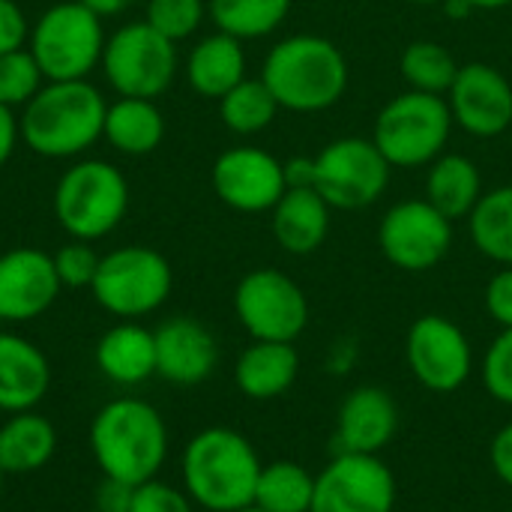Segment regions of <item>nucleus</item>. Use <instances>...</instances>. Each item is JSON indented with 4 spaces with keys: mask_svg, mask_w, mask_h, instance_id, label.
I'll list each match as a JSON object with an SVG mask.
<instances>
[{
    "mask_svg": "<svg viewBox=\"0 0 512 512\" xmlns=\"http://www.w3.org/2000/svg\"><path fill=\"white\" fill-rule=\"evenodd\" d=\"M261 468L264 462L246 435L225 426H210L183 450V492L201 510L237 512L255 501Z\"/></svg>",
    "mask_w": 512,
    "mask_h": 512,
    "instance_id": "f257e3e1",
    "label": "nucleus"
},
{
    "mask_svg": "<svg viewBox=\"0 0 512 512\" xmlns=\"http://www.w3.org/2000/svg\"><path fill=\"white\" fill-rule=\"evenodd\" d=\"M348 60L342 48L315 33L279 39L261 66V81L276 96L279 108L318 114L333 108L348 90Z\"/></svg>",
    "mask_w": 512,
    "mask_h": 512,
    "instance_id": "f03ea898",
    "label": "nucleus"
},
{
    "mask_svg": "<svg viewBox=\"0 0 512 512\" xmlns=\"http://www.w3.org/2000/svg\"><path fill=\"white\" fill-rule=\"evenodd\" d=\"M90 453L105 480L126 486L156 480L168 456L165 420L144 399H114L90 423Z\"/></svg>",
    "mask_w": 512,
    "mask_h": 512,
    "instance_id": "7ed1b4c3",
    "label": "nucleus"
},
{
    "mask_svg": "<svg viewBox=\"0 0 512 512\" xmlns=\"http://www.w3.org/2000/svg\"><path fill=\"white\" fill-rule=\"evenodd\" d=\"M108 102L87 81H45L21 111V141L45 159H72L102 138Z\"/></svg>",
    "mask_w": 512,
    "mask_h": 512,
    "instance_id": "20e7f679",
    "label": "nucleus"
},
{
    "mask_svg": "<svg viewBox=\"0 0 512 512\" xmlns=\"http://www.w3.org/2000/svg\"><path fill=\"white\" fill-rule=\"evenodd\" d=\"M54 219L72 240H99L111 234L129 210V183L105 159L69 165L54 186Z\"/></svg>",
    "mask_w": 512,
    "mask_h": 512,
    "instance_id": "39448f33",
    "label": "nucleus"
},
{
    "mask_svg": "<svg viewBox=\"0 0 512 512\" xmlns=\"http://www.w3.org/2000/svg\"><path fill=\"white\" fill-rule=\"evenodd\" d=\"M453 132V114L444 96L405 90L375 117L372 141L393 168L432 165Z\"/></svg>",
    "mask_w": 512,
    "mask_h": 512,
    "instance_id": "423d86ee",
    "label": "nucleus"
},
{
    "mask_svg": "<svg viewBox=\"0 0 512 512\" xmlns=\"http://www.w3.org/2000/svg\"><path fill=\"white\" fill-rule=\"evenodd\" d=\"M102 48V18L78 0L48 6L27 36V51L39 63L45 81L87 78L102 60Z\"/></svg>",
    "mask_w": 512,
    "mask_h": 512,
    "instance_id": "0eeeda50",
    "label": "nucleus"
},
{
    "mask_svg": "<svg viewBox=\"0 0 512 512\" xmlns=\"http://www.w3.org/2000/svg\"><path fill=\"white\" fill-rule=\"evenodd\" d=\"M171 288V264L162 252L150 246H120L102 255L96 279L90 285L96 303L120 321L153 315L159 306H165Z\"/></svg>",
    "mask_w": 512,
    "mask_h": 512,
    "instance_id": "6e6552de",
    "label": "nucleus"
},
{
    "mask_svg": "<svg viewBox=\"0 0 512 512\" xmlns=\"http://www.w3.org/2000/svg\"><path fill=\"white\" fill-rule=\"evenodd\" d=\"M99 66L117 96L156 99L174 84L180 66L177 42L165 39L147 21H132L105 39Z\"/></svg>",
    "mask_w": 512,
    "mask_h": 512,
    "instance_id": "1a4fd4ad",
    "label": "nucleus"
},
{
    "mask_svg": "<svg viewBox=\"0 0 512 512\" xmlns=\"http://www.w3.org/2000/svg\"><path fill=\"white\" fill-rule=\"evenodd\" d=\"M393 165L372 138L345 135L315 156V189L333 210H363L384 198Z\"/></svg>",
    "mask_w": 512,
    "mask_h": 512,
    "instance_id": "9d476101",
    "label": "nucleus"
},
{
    "mask_svg": "<svg viewBox=\"0 0 512 512\" xmlns=\"http://www.w3.org/2000/svg\"><path fill=\"white\" fill-rule=\"evenodd\" d=\"M234 315L255 342H297L309 327V300L288 273L261 267L237 282Z\"/></svg>",
    "mask_w": 512,
    "mask_h": 512,
    "instance_id": "9b49d317",
    "label": "nucleus"
},
{
    "mask_svg": "<svg viewBox=\"0 0 512 512\" xmlns=\"http://www.w3.org/2000/svg\"><path fill=\"white\" fill-rule=\"evenodd\" d=\"M453 225L426 198H408L381 216L378 249L396 270L426 273L450 255Z\"/></svg>",
    "mask_w": 512,
    "mask_h": 512,
    "instance_id": "f8f14e48",
    "label": "nucleus"
},
{
    "mask_svg": "<svg viewBox=\"0 0 512 512\" xmlns=\"http://www.w3.org/2000/svg\"><path fill=\"white\" fill-rule=\"evenodd\" d=\"M405 363L414 381L432 393H456L474 375L468 333L444 315H420L405 336Z\"/></svg>",
    "mask_w": 512,
    "mask_h": 512,
    "instance_id": "ddd939ff",
    "label": "nucleus"
},
{
    "mask_svg": "<svg viewBox=\"0 0 512 512\" xmlns=\"http://www.w3.org/2000/svg\"><path fill=\"white\" fill-rule=\"evenodd\" d=\"M396 477L381 456L336 453L315 474L312 512H393Z\"/></svg>",
    "mask_w": 512,
    "mask_h": 512,
    "instance_id": "4468645a",
    "label": "nucleus"
},
{
    "mask_svg": "<svg viewBox=\"0 0 512 512\" xmlns=\"http://www.w3.org/2000/svg\"><path fill=\"white\" fill-rule=\"evenodd\" d=\"M210 180L216 198L237 213H270L288 189L285 162L249 144L219 153Z\"/></svg>",
    "mask_w": 512,
    "mask_h": 512,
    "instance_id": "2eb2a0df",
    "label": "nucleus"
},
{
    "mask_svg": "<svg viewBox=\"0 0 512 512\" xmlns=\"http://www.w3.org/2000/svg\"><path fill=\"white\" fill-rule=\"evenodd\" d=\"M444 99L453 126L474 138H498L512 126V81L492 63H462Z\"/></svg>",
    "mask_w": 512,
    "mask_h": 512,
    "instance_id": "dca6fc26",
    "label": "nucleus"
},
{
    "mask_svg": "<svg viewBox=\"0 0 512 512\" xmlns=\"http://www.w3.org/2000/svg\"><path fill=\"white\" fill-rule=\"evenodd\" d=\"M60 291L63 285L48 252L18 246L0 255V321H33L51 309Z\"/></svg>",
    "mask_w": 512,
    "mask_h": 512,
    "instance_id": "f3484780",
    "label": "nucleus"
},
{
    "mask_svg": "<svg viewBox=\"0 0 512 512\" xmlns=\"http://www.w3.org/2000/svg\"><path fill=\"white\" fill-rule=\"evenodd\" d=\"M399 408L396 399L375 384L351 390L336 414V444L339 453H366L381 456L396 438Z\"/></svg>",
    "mask_w": 512,
    "mask_h": 512,
    "instance_id": "a211bd4d",
    "label": "nucleus"
},
{
    "mask_svg": "<svg viewBox=\"0 0 512 512\" xmlns=\"http://www.w3.org/2000/svg\"><path fill=\"white\" fill-rule=\"evenodd\" d=\"M156 339V375L177 387H195L207 381L219 363L216 336L195 318H168Z\"/></svg>",
    "mask_w": 512,
    "mask_h": 512,
    "instance_id": "6ab92c4d",
    "label": "nucleus"
},
{
    "mask_svg": "<svg viewBox=\"0 0 512 512\" xmlns=\"http://www.w3.org/2000/svg\"><path fill=\"white\" fill-rule=\"evenodd\" d=\"M51 387L45 354L18 333H0V411H33Z\"/></svg>",
    "mask_w": 512,
    "mask_h": 512,
    "instance_id": "aec40b11",
    "label": "nucleus"
},
{
    "mask_svg": "<svg viewBox=\"0 0 512 512\" xmlns=\"http://www.w3.org/2000/svg\"><path fill=\"white\" fill-rule=\"evenodd\" d=\"M333 207L318 189H285L279 204L270 210V228L279 249L288 255H312L330 234Z\"/></svg>",
    "mask_w": 512,
    "mask_h": 512,
    "instance_id": "412c9836",
    "label": "nucleus"
},
{
    "mask_svg": "<svg viewBox=\"0 0 512 512\" xmlns=\"http://www.w3.org/2000/svg\"><path fill=\"white\" fill-rule=\"evenodd\" d=\"M300 375V354L294 342H255L243 348L234 366L237 390L252 402L285 396Z\"/></svg>",
    "mask_w": 512,
    "mask_h": 512,
    "instance_id": "4be33fe9",
    "label": "nucleus"
},
{
    "mask_svg": "<svg viewBox=\"0 0 512 512\" xmlns=\"http://www.w3.org/2000/svg\"><path fill=\"white\" fill-rule=\"evenodd\" d=\"M96 366L99 372L120 387H138L156 375V339L153 330L123 321L102 333L96 342Z\"/></svg>",
    "mask_w": 512,
    "mask_h": 512,
    "instance_id": "5701e85b",
    "label": "nucleus"
},
{
    "mask_svg": "<svg viewBox=\"0 0 512 512\" xmlns=\"http://www.w3.org/2000/svg\"><path fill=\"white\" fill-rule=\"evenodd\" d=\"M189 87L204 99H222L231 87L246 78V51L243 42L216 30L198 39L186 57Z\"/></svg>",
    "mask_w": 512,
    "mask_h": 512,
    "instance_id": "b1692460",
    "label": "nucleus"
},
{
    "mask_svg": "<svg viewBox=\"0 0 512 512\" xmlns=\"http://www.w3.org/2000/svg\"><path fill=\"white\" fill-rule=\"evenodd\" d=\"M483 198V174L471 156L441 153L426 174V201L450 222L468 219Z\"/></svg>",
    "mask_w": 512,
    "mask_h": 512,
    "instance_id": "393cba45",
    "label": "nucleus"
},
{
    "mask_svg": "<svg viewBox=\"0 0 512 512\" xmlns=\"http://www.w3.org/2000/svg\"><path fill=\"white\" fill-rule=\"evenodd\" d=\"M102 138L123 156H147L165 138V114L156 99L120 96L105 108Z\"/></svg>",
    "mask_w": 512,
    "mask_h": 512,
    "instance_id": "a878e982",
    "label": "nucleus"
},
{
    "mask_svg": "<svg viewBox=\"0 0 512 512\" xmlns=\"http://www.w3.org/2000/svg\"><path fill=\"white\" fill-rule=\"evenodd\" d=\"M57 450V432L51 420L36 411L9 414L0 426V468L3 474H36Z\"/></svg>",
    "mask_w": 512,
    "mask_h": 512,
    "instance_id": "bb28decb",
    "label": "nucleus"
},
{
    "mask_svg": "<svg viewBox=\"0 0 512 512\" xmlns=\"http://www.w3.org/2000/svg\"><path fill=\"white\" fill-rule=\"evenodd\" d=\"M471 243L489 261L512 267V183L483 192L480 204L468 216Z\"/></svg>",
    "mask_w": 512,
    "mask_h": 512,
    "instance_id": "cd10ccee",
    "label": "nucleus"
},
{
    "mask_svg": "<svg viewBox=\"0 0 512 512\" xmlns=\"http://www.w3.org/2000/svg\"><path fill=\"white\" fill-rule=\"evenodd\" d=\"M294 0H207V15L216 30L246 42L264 39L285 24Z\"/></svg>",
    "mask_w": 512,
    "mask_h": 512,
    "instance_id": "c85d7f7f",
    "label": "nucleus"
},
{
    "mask_svg": "<svg viewBox=\"0 0 512 512\" xmlns=\"http://www.w3.org/2000/svg\"><path fill=\"white\" fill-rule=\"evenodd\" d=\"M315 474L300 462L279 459L261 468L255 486V507L264 512H312Z\"/></svg>",
    "mask_w": 512,
    "mask_h": 512,
    "instance_id": "c756f323",
    "label": "nucleus"
},
{
    "mask_svg": "<svg viewBox=\"0 0 512 512\" xmlns=\"http://www.w3.org/2000/svg\"><path fill=\"white\" fill-rule=\"evenodd\" d=\"M459 60L453 51L435 39H414L405 45L399 57V72L408 84V90L432 93V96H447L456 75H459Z\"/></svg>",
    "mask_w": 512,
    "mask_h": 512,
    "instance_id": "7c9ffc66",
    "label": "nucleus"
},
{
    "mask_svg": "<svg viewBox=\"0 0 512 512\" xmlns=\"http://www.w3.org/2000/svg\"><path fill=\"white\" fill-rule=\"evenodd\" d=\"M279 102L270 93V87L258 78H243L237 87H231L222 99H219V117L225 123L228 132L234 135H258L267 126H273L276 114H279Z\"/></svg>",
    "mask_w": 512,
    "mask_h": 512,
    "instance_id": "2f4dec72",
    "label": "nucleus"
},
{
    "mask_svg": "<svg viewBox=\"0 0 512 512\" xmlns=\"http://www.w3.org/2000/svg\"><path fill=\"white\" fill-rule=\"evenodd\" d=\"M45 84V75L27 48L0 54V105L24 108Z\"/></svg>",
    "mask_w": 512,
    "mask_h": 512,
    "instance_id": "473e14b6",
    "label": "nucleus"
},
{
    "mask_svg": "<svg viewBox=\"0 0 512 512\" xmlns=\"http://www.w3.org/2000/svg\"><path fill=\"white\" fill-rule=\"evenodd\" d=\"M207 0H147L144 21L171 42H183L204 24Z\"/></svg>",
    "mask_w": 512,
    "mask_h": 512,
    "instance_id": "72a5a7b5",
    "label": "nucleus"
},
{
    "mask_svg": "<svg viewBox=\"0 0 512 512\" xmlns=\"http://www.w3.org/2000/svg\"><path fill=\"white\" fill-rule=\"evenodd\" d=\"M51 258H54V270H57L60 285L72 288V291L90 288L96 279L99 261H102V255H96V249L87 240H72V243L60 246Z\"/></svg>",
    "mask_w": 512,
    "mask_h": 512,
    "instance_id": "f704fd0d",
    "label": "nucleus"
},
{
    "mask_svg": "<svg viewBox=\"0 0 512 512\" xmlns=\"http://www.w3.org/2000/svg\"><path fill=\"white\" fill-rule=\"evenodd\" d=\"M483 375V387L489 390V396L501 405L512 408V330H501L480 366Z\"/></svg>",
    "mask_w": 512,
    "mask_h": 512,
    "instance_id": "c9c22d12",
    "label": "nucleus"
},
{
    "mask_svg": "<svg viewBox=\"0 0 512 512\" xmlns=\"http://www.w3.org/2000/svg\"><path fill=\"white\" fill-rule=\"evenodd\" d=\"M129 512H195V504L183 489L162 480H147L132 489Z\"/></svg>",
    "mask_w": 512,
    "mask_h": 512,
    "instance_id": "e433bc0d",
    "label": "nucleus"
},
{
    "mask_svg": "<svg viewBox=\"0 0 512 512\" xmlns=\"http://www.w3.org/2000/svg\"><path fill=\"white\" fill-rule=\"evenodd\" d=\"M486 312L501 327L512 330V267H501L486 285Z\"/></svg>",
    "mask_w": 512,
    "mask_h": 512,
    "instance_id": "4c0bfd02",
    "label": "nucleus"
},
{
    "mask_svg": "<svg viewBox=\"0 0 512 512\" xmlns=\"http://www.w3.org/2000/svg\"><path fill=\"white\" fill-rule=\"evenodd\" d=\"M30 36L27 15L18 0H0V54L24 48Z\"/></svg>",
    "mask_w": 512,
    "mask_h": 512,
    "instance_id": "58836bf2",
    "label": "nucleus"
},
{
    "mask_svg": "<svg viewBox=\"0 0 512 512\" xmlns=\"http://www.w3.org/2000/svg\"><path fill=\"white\" fill-rule=\"evenodd\" d=\"M489 462L495 477L512 489V423H507L489 444Z\"/></svg>",
    "mask_w": 512,
    "mask_h": 512,
    "instance_id": "ea45409f",
    "label": "nucleus"
},
{
    "mask_svg": "<svg viewBox=\"0 0 512 512\" xmlns=\"http://www.w3.org/2000/svg\"><path fill=\"white\" fill-rule=\"evenodd\" d=\"M132 489H135V486H126V483H117V480H102V486H99V492H96V510L129 512Z\"/></svg>",
    "mask_w": 512,
    "mask_h": 512,
    "instance_id": "a19ab883",
    "label": "nucleus"
},
{
    "mask_svg": "<svg viewBox=\"0 0 512 512\" xmlns=\"http://www.w3.org/2000/svg\"><path fill=\"white\" fill-rule=\"evenodd\" d=\"M18 141H21V126H18L15 108L0 105V168L12 159Z\"/></svg>",
    "mask_w": 512,
    "mask_h": 512,
    "instance_id": "79ce46f5",
    "label": "nucleus"
},
{
    "mask_svg": "<svg viewBox=\"0 0 512 512\" xmlns=\"http://www.w3.org/2000/svg\"><path fill=\"white\" fill-rule=\"evenodd\" d=\"M288 189H315V156H294L285 162Z\"/></svg>",
    "mask_w": 512,
    "mask_h": 512,
    "instance_id": "37998d69",
    "label": "nucleus"
},
{
    "mask_svg": "<svg viewBox=\"0 0 512 512\" xmlns=\"http://www.w3.org/2000/svg\"><path fill=\"white\" fill-rule=\"evenodd\" d=\"M78 3H84L90 12H96L99 18H111V15H120V12H126V9H132L138 0H78Z\"/></svg>",
    "mask_w": 512,
    "mask_h": 512,
    "instance_id": "c03bdc74",
    "label": "nucleus"
},
{
    "mask_svg": "<svg viewBox=\"0 0 512 512\" xmlns=\"http://www.w3.org/2000/svg\"><path fill=\"white\" fill-rule=\"evenodd\" d=\"M441 6H444L447 18H453V21H462V18H468V15L474 12L465 0H444Z\"/></svg>",
    "mask_w": 512,
    "mask_h": 512,
    "instance_id": "a18cd8bd",
    "label": "nucleus"
},
{
    "mask_svg": "<svg viewBox=\"0 0 512 512\" xmlns=\"http://www.w3.org/2000/svg\"><path fill=\"white\" fill-rule=\"evenodd\" d=\"M474 12H495V9H507L512 0H465Z\"/></svg>",
    "mask_w": 512,
    "mask_h": 512,
    "instance_id": "49530a36",
    "label": "nucleus"
},
{
    "mask_svg": "<svg viewBox=\"0 0 512 512\" xmlns=\"http://www.w3.org/2000/svg\"><path fill=\"white\" fill-rule=\"evenodd\" d=\"M408 3H417V6H441L444 0H408Z\"/></svg>",
    "mask_w": 512,
    "mask_h": 512,
    "instance_id": "de8ad7c7",
    "label": "nucleus"
},
{
    "mask_svg": "<svg viewBox=\"0 0 512 512\" xmlns=\"http://www.w3.org/2000/svg\"><path fill=\"white\" fill-rule=\"evenodd\" d=\"M237 512H264V510H258L255 504H249V507H243V510H237Z\"/></svg>",
    "mask_w": 512,
    "mask_h": 512,
    "instance_id": "09e8293b",
    "label": "nucleus"
},
{
    "mask_svg": "<svg viewBox=\"0 0 512 512\" xmlns=\"http://www.w3.org/2000/svg\"><path fill=\"white\" fill-rule=\"evenodd\" d=\"M3 477H6V474H3V468H0V495H3Z\"/></svg>",
    "mask_w": 512,
    "mask_h": 512,
    "instance_id": "8fccbe9b",
    "label": "nucleus"
}]
</instances>
